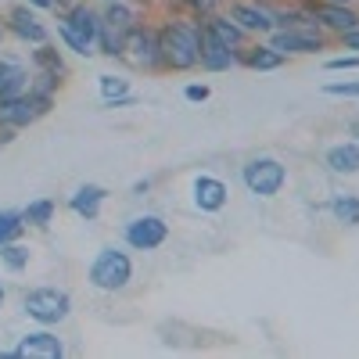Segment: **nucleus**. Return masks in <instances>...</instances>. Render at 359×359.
I'll list each match as a JSON object with an SVG mask.
<instances>
[{"mask_svg":"<svg viewBox=\"0 0 359 359\" xmlns=\"http://www.w3.org/2000/svg\"><path fill=\"white\" fill-rule=\"evenodd\" d=\"M162 40V62L172 69H194L201 62V25L194 22H169Z\"/></svg>","mask_w":359,"mask_h":359,"instance_id":"f257e3e1","label":"nucleus"},{"mask_svg":"<svg viewBox=\"0 0 359 359\" xmlns=\"http://www.w3.org/2000/svg\"><path fill=\"white\" fill-rule=\"evenodd\" d=\"M133 277V262L126 252H118V248H101L94 266H90V284L101 287V291H118V287H126Z\"/></svg>","mask_w":359,"mask_h":359,"instance_id":"f03ea898","label":"nucleus"},{"mask_svg":"<svg viewBox=\"0 0 359 359\" xmlns=\"http://www.w3.org/2000/svg\"><path fill=\"white\" fill-rule=\"evenodd\" d=\"M69 306H72L69 294L57 291V287H36V291L25 294V313L33 316L36 323H43V327L65 320L69 316Z\"/></svg>","mask_w":359,"mask_h":359,"instance_id":"7ed1b4c3","label":"nucleus"},{"mask_svg":"<svg viewBox=\"0 0 359 359\" xmlns=\"http://www.w3.org/2000/svg\"><path fill=\"white\" fill-rule=\"evenodd\" d=\"M245 187L259 198H273L280 187H284V180H287V169L277 162V158H252L245 165Z\"/></svg>","mask_w":359,"mask_h":359,"instance_id":"20e7f679","label":"nucleus"},{"mask_svg":"<svg viewBox=\"0 0 359 359\" xmlns=\"http://www.w3.org/2000/svg\"><path fill=\"white\" fill-rule=\"evenodd\" d=\"M165 237H169V226H165V219H158V216H140V219H133V223L126 226V241H130L137 252H151V248L165 245Z\"/></svg>","mask_w":359,"mask_h":359,"instance_id":"39448f33","label":"nucleus"},{"mask_svg":"<svg viewBox=\"0 0 359 359\" xmlns=\"http://www.w3.org/2000/svg\"><path fill=\"white\" fill-rule=\"evenodd\" d=\"M126 50H133L130 57L140 69L162 65V40H158V33H151V29H130L126 33Z\"/></svg>","mask_w":359,"mask_h":359,"instance_id":"423d86ee","label":"nucleus"},{"mask_svg":"<svg viewBox=\"0 0 359 359\" xmlns=\"http://www.w3.org/2000/svg\"><path fill=\"white\" fill-rule=\"evenodd\" d=\"M237 62V50H230L212 29H201V69H208V72H223V69H230Z\"/></svg>","mask_w":359,"mask_h":359,"instance_id":"0eeeda50","label":"nucleus"},{"mask_svg":"<svg viewBox=\"0 0 359 359\" xmlns=\"http://www.w3.org/2000/svg\"><path fill=\"white\" fill-rule=\"evenodd\" d=\"M226 198H230V191H226L223 180H216V176H198L194 180V205L201 212H219L226 205Z\"/></svg>","mask_w":359,"mask_h":359,"instance_id":"6e6552de","label":"nucleus"},{"mask_svg":"<svg viewBox=\"0 0 359 359\" xmlns=\"http://www.w3.org/2000/svg\"><path fill=\"white\" fill-rule=\"evenodd\" d=\"M15 355H18V359H25V355L57 359V355H65V345H62V338H57V334H50V331H36V334H25V338L18 341Z\"/></svg>","mask_w":359,"mask_h":359,"instance_id":"1a4fd4ad","label":"nucleus"},{"mask_svg":"<svg viewBox=\"0 0 359 359\" xmlns=\"http://www.w3.org/2000/svg\"><path fill=\"white\" fill-rule=\"evenodd\" d=\"M69 29H72V33L83 40V43H90V47H94L97 43V33H101V15L94 11V8H86V4H76L65 18H62Z\"/></svg>","mask_w":359,"mask_h":359,"instance_id":"9d476101","label":"nucleus"},{"mask_svg":"<svg viewBox=\"0 0 359 359\" xmlns=\"http://www.w3.org/2000/svg\"><path fill=\"white\" fill-rule=\"evenodd\" d=\"M40 115V104L33 97H0V123L4 126H29Z\"/></svg>","mask_w":359,"mask_h":359,"instance_id":"9b49d317","label":"nucleus"},{"mask_svg":"<svg viewBox=\"0 0 359 359\" xmlns=\"http://www.w3.org/2000/svg\"><path fill=\"white\" fill-rule=\"evenodd\" d=\"M273 50H280V54H313V50H320L323 47V40L320 36H313V33H298V29H291V25H284L280 33H273V43H269Z\"/></svg>","mask_w":359,"mask_h":359,"instance_id":"f8f14e48","label":"nucleus"},{"mask_svg":"<svg viewBox=\"0 0 359 359\" xmlns=\"http://www.w3.org/2000/svg\"><path fill=\"white\" fill-rule=\"evenodd\" d=\"M230 18L245 29V33H273V18L266 11L252 8V4H233L230 8Z\"/></svg>","mask_w":359,"mask_h":359,"instance_id":"ddd939ff","label":"nucleus"},{"mask_svg":"<svg viewBox=\"0 0 359 359\" xmlns=\"http://www.w3.org/2000/svg\"><path fill=\"white\" fill-rule=\"evenodd\" d=\"M108 198V191L104 187H94V184H86V187H79L76 194H72V212H79V216H86V219H97V212H101V201Z\"/></svg>","mask_w":359,"mask_h":359,"instance_id":"4468645a","label":"nucleus"},{"mask_svg":"<svg viewBox=\"0 0 359 359\" xmlns=\"http://www.w3.org/2000/svg\"><path fill=\"white\" fill-rule=\"evenodd\" d=\"M327 165H331L334 172H359V144H334L331 151H327Z\"/></svg>","mask_w":359,"mask_h":359,"instance_id":"2eb2a0df","label":"nucleus"},{"mask_svg":"<svg viewBox=\"0 0 359 359\" xmlns=\"http://www.w3.org/2000/svg\"><path fill=\"white\" fill-rule=\"evenodd\" d=\"M11 29H15V33L22 36V40H33V43H47V29L33 18V15H29L25 8H15L11 11Z\"/></svg>","mask_w":359,"mask_h":359,"instance_id":"dca6fc26","label":"nucleus"},{"mask_svg":"<svg viewBox=\"0 0 359 359\" xmlns=\"http://www.w3.org/2000/svg\"><path fill=\"white\" fill-rule=\"evenodd\" d=\"M316 18H323L331 29H338V33H348V29L359 25V15L348 11L345 4H323V8H316Z\"/></svg>","mask_w":359,"mask_h":359,"instance_id":"f3484780","label":"nucleus"},{"mask_svg":"<svg viewBox=\"0 0 359 359\" xmlns=\"http://www.w3.org/2000/svg\"><path fill=\"white\" fill-rule=\"evenodd\" d=\"M25 86H29V76L18 65L0 62V97H18Z\"/></svg>","mask_w":359,"mask_h":359,"instance_id":"a211bd4d","label":"nucleus"},{"mask_svg":"<svg viewBox=\"0 0 359 359\" xmlns=\"http://www.w3.org/2000/svg\"><path fill=\"white\" fill-rule=\"evenodd\" d=\"M208 29H212V33H216L230 50H237V47L245 43V29L237 25V22H230V18H212V22H208Z\"/></svg>","mask_w":359,"mask_h":359,"instance_id":"6ab92c4d","label":"nucleus"},{"mask_svg":"<svg viewBox=\"0 0 359 359\" xmlns=\"http://www.w3.org/2000/svg\"><path fill=\"white\" fill-rule=\"evenodd\" d=\"M331 212H334L338 223H345V226H359V198H352V194H338V198L331 201Z\"/></svg>","mask_w":359,"mask_h":359,"instance_id":"aec40b11","label":"nucleus"},{"mask_svg":"<svg viewBox=\"0 0 359 359\" xmlns=\"http://www.w3.org/2000/svg\"><path fill=\"white\" fill-rule=\"evenodd\" d=\"M97 43H101V50H104V54H111V57L126 50V36H123V29L108 25L104 18H101V33H97Z\"/></svg>","mask_w":359,"mask_h":359,"instance_id":"412c9836","label":"nucleus"},{"mask_svg":"<svg viewBox=\"0 0 359 359\" xmlns=\"http://www.w3.org/2000/svg\"><path fill=\"white\" fill-rule=\"evenodd\" d=\"M245 62L252 65V69H259V72H266V69H280L284 65V54L280 50H273V47H255Z\"/></svg>","mask_w":359,"mask_h":359,"instance_id":"4be33fe9","label":"nucleus"},{"mask_svg":"<svg viewBox=\"0 0 359 359\" xmlns=\"http://www.w3.org/2000/svg\"><path fill=\"white\" fill-rule=\"evenodd\" d=\"M101 18L108 25H115V29H123V33H130V29H133V11L126 4H118V0H108V11Z\"/></svg>","mask_w":359,"mask_h":359,"instance_id":"5701e85b","label":"nucleus"},{"mask_svg":"<svg viewBox=\"0 0 359 359\" xmlns=\"http://www.w3.org/2000/svg\"><path fill=\"white\" fill-rule=\"evenodd\" d=\"M0 262H4L8 269H15V273H18V269H25L29 266V248H22V245H0Z\"/></svg>","mask_w":359,"mask_h":359,"instance_id":"b1692460","label":"nucleus"},{"mask_svg":"<svg viewBox=\"0 0 359 359\" xmlns=\"http://www.w3.org/2000/svg\"><path fill=\"white\" fill-rule=\"evenodd\" d=\"M50 216H54V201H47V198H43V201H33V205H29L25 212H22V219L33 223V226H47Z\"/></svg>","mask_w":359,"mask_h":359,"instance_id":"393cba45","label":"nucleus"},{"mask_svg":"<svg viewBox=\"0 0 359 359\" xmlns=\"http://www.w3.org/2000/svg\"><path fill=\"white\" fill-rule=\"evenodd\" d=\"M22 216L18 212H0V245H8V241H15V237L22 233Z\"/></svg>","mask_w":359,"mask_h":359,"instance_id":"a878e982","label":"nucleus"},{"mask_svg":"<svg viewBox=\"0 0 359 359\" xmlns=\"http://www.w3.org/2000/svg\"><path fill=\"white\" fill-rule=\"evenodd\" d=\"M57 33H62V40H65V43H69L76 54H83V57H86V54H94V50H90V43H83V40L72 33V29H69L65 22H57Z\"/></svg>","mask_w":359,"mask_h":359,"instance_id":"bb28decb","label":"nucleus"},{"mask_svg":"<svg viewBox=\"0 0 359 359\" xmlns=\"http://www.w3.org/2000/svg\"><path fill=\"white\" fill-rule=\"evenodd\" d=\"M36 62H40V65H43L47 72H57V76L65 72V65H62V57H57V54H54V47H47V43H43V50L36 54Z\"/></svg>","mask_w":359,"mask_h":359,"instance_id":"cd10ccee","label":"nucleus"},{"mask_svg":"<svg viewBox=\"0 0 359 359\" xmlns=\"http://www.w3.org/2000/svg\"><path fill=\"white\" fill-rule=\"evenodd\" d=\"M323 90L334 97H359V83H327Z\"/></svg>","mask_w":359,"mask_h":359,"instance_id":"c85d7f7f","label":"nucleus"},{"mask_svg":"<svg viewBox=\"0 0 359 359\" xmlns=\"http://www.w3.org/2000/svg\"><path fill=\"white\" fill-rule=\"evenodd\" d=\"M327 69H359V54H345V57H331Z\"/></svg>","mask_w":359,"mask_h":359,"instance_id":"c756f323","label":"nucleus"},{"mask_svg":"<svg viewBox=\"0 0 359 359\" xmlns=\"http://www.w3.org/2000/svg\"><path fill=\"white\" fill-rule=\"evenodd\" d=\"M184 97H187V101H208V86H205V83H191V86L184 90Z\"/></svg>","mask_w":359,"mask_h":359,"instance_id":"7c9ffc66","label":"nucleus"},{"mask_svg":"<svg viewBox=\"0 0 359 359\" xmlns=\"http://www.w3.org/2000/svg\"><path fill=\"white\" fill-rule=\"evenodd\" d=\"M341 36H345V47H348V50H359V25L348 29V33H341Z\"/></svg>","mask_w":359,"mask_h":359,"instance_id":"2f4dec72","label":"nucleus"},{"mask_svg":"<svg viewBox=\"0 0 359 359\" xmlns=\"http://www.w3.org/2000/svg\"><path fill=\"white\" fill-rule=\"evenodd\" d=\"M187 4H191L194 11H201V15H208V11H212V8H216V0H187Z\"/></svg>","mask_w":359,"mask_h":359,"instance_id":"473e14b6","label":"nucleus"},{"mask_svg":"<svg viewBox=\"0 0 359 359\" xmlns=\"http://www.w3.org/2000/svg\"><path fill=\"white\" fill-rule=\"evenodd\" d=\"M33 8H54V0H29Z\"/></svg>","mask_w":359,"mask_h":359,"instance_id":"72a5a7b5","label":"nucleus"},{"mask_svg":"<svg viewBox=\"0 0 359 359\" xmlns=\"http://www.w3.org/2000/svg\"><path fill=\"white\" fill-rule=\"evenodd\" d=\"M327 4H348V0H327Z\"/></svg>","mask_w":359,"mask_h":359,"instance_id":"f704fd0d","label":"nucleus"},{"mask_svg":"<svg viewBox=\"0 0 359 359\" xmlns=\"http://www.w3.org/2000/svg\"><path fill=\"white\" fill-rule=\"evenodd\" d=\"M0 40H4V22H0Z\"/></svg>","mask_w":359,"mask_h":359,"instance_id":"c9c22d12","label":"nucleus"},{"mask_svg":"<svg viewBox=\"0 0 359 359\" xmlns=\"http://www.w3.org/2000/svg\"><path fill=\"white\" fill-rule=\"evenodd\" d=\"M0 306H4V287H0Z\"/></svg>","mask_w":359,"mask_h":359,"instance_id":"e433bc0d","label":"nucleus"},{"mask_svg":"<svg viewBox=\"0 0 359 359\" xmlns=\"http://www.w3.org/2000/svg\"><path fill=\"white\" fill-rule=\"evenodd\" d=\"M352 133H359V123H352Z\"/></svg>","mask_w":359,"mask_h":359,"instance_id":"4c0bfd02","label":"nucleus"}]
</instances>
